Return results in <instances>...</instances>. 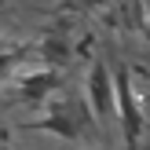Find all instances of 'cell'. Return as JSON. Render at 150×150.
<instances>
[{"mask_svg": "<svg viewBox=\"0 0 150 150\" xmlns=\"http://www.w3.org/2000/svg\"><path fill=\"white\" fill-rule=\"evenodd\" d=\"M0 51H4V48H0Z\"/></svg>", "mask_w": 150, "mask_h": 150, "instance_id": "cell-8", "label": "cell"}, {"mask_svg": "<svg viewBox=\"0 0 150 150\" xmlns=\"http://www.w3.org/2000/svg\"><path fill=\"white\" fill-rule=\"evenodd\" d=\"M70 4H77V7H103L106 0H70Z\"/></svg>", "mask_w": 150, "mask_h": 150, "instance_id": "cell-5", "label": "cell"}, {"mask_svg": "<svg viewBox=\"0 0 150 150\" xmlns=\"http://www.w3.org/2000/svg\"><path fill=\"white\" fill-rule=\"evenodd\" d=\"M146 150H150V143H146Z\"/></svg>", "mask_w": 150, "mask_h": 150, "instance_id": "cell-7", "label": "cell"}, {"mask_svg": "<svg viewBox=\"0 0 150 150\" xmlns=\"http://www.w3.org/2000/svg\"><path fill=\"white\" fill-rule=\"evenodd\" d=\"M73 55H77V48H73L70 40H59V37L40 40V59H44V66H48V70H62V66H70Z\"/></svg>", "mask_w": 150, "mask_h": 150, "instance_id": "cell-3", "label": "cell"}, {"mask_svg": "<svg viewBox=\"0 0 150 150\" xmlns=\"http://www.w3.org/2000/svg\"><path fill=\"white\" fill-rule=\"evenodd\" d=\"M62 88V73L59 70H40V73H29V77L18 81V95L26 103H44L48 95H55Z\"/></svg>", "mask_w": 150, "mask_h": 150, "instance_id": "cell-2", "label": "cell"}, {"mask_svg": "<svg viewBox=\"0 0 150 150\" xmlns=\"http://www.w3.org/2000/svg\"><path fill=\"white\" fill-rule=\"evenodd\" d=\"M143 37H146V44H150V11H146V18H143Z\"/></svg>", "mask_w": 150, "mask_h": 150, "instance_id": "cell-6", "label": "cell"}, {"mask_svg": "<svg viewBox=\"0 0 150 150\" xmlns=\"http://www.w3.org/2000/svg\"><path fill=\"white\" fill-rule=\"evenodd\" d=\"M84 95L88 110H92L99 132H110L117 125V95H114V73H110V62L106 59H92V66L84 70Z\"/></svg>", "mask_w": 150, "mask_h": 150, "instance_id": "cell-1", "label": "cell"}, {"mask_svg": "<svg viewBox=\"0 0 150 150\" xmlns=\"http://www.w3.org/2000/svg\"><path fill=\"white\" fill-rule=\"evenodd\" d=\"M18 59H22V51H11V48H7V51H0V84L11 77V70L18 66Z\"/></svg>", "mask_w": 150, "mask_h": 150, "instance_id": "cell-4", "label": "cell"}]
</instances>
